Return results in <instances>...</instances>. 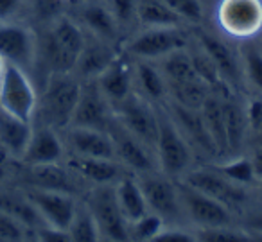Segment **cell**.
<instances>
[{
    "label": "cell",
    "mask_w": 262,
    "mask_h": 242,
    "mask_svg": "<svg viewBox=\"0 0 262 242\" xmlns=\"http://www.w3.org/2000/svg\"><path fill=\"white\" fill-rule=\"evenodd\" d=\"M83 31L70 18H58L43 43V54L52 72H72L84 47Z\"/></svg>",
    "instance_id": "obj_1"
},
{
    "label": "cell",
    "mask_w": 262,
    "mask_h": 242,
    "mask_svg": "<svg viewBox=\"0 0 262 242\" xmlns=\"http://www.w3.org/2000/svg\"><path fill=\"white\" fill-rule=\"evenodd\" d=\"M38 95L27 72L13 63H6L0 74V109L16 119L33 122Z\"/></svg>",
    "instance_id": "obj_2"
},
{
    "label": "cell",
    "mask_w": 262,
    "mask_h": 242,
    "mask_svg": "<svg viewBox=\"0 0 262 242\" xmlns=\"http://www.w3.org/2000/svg\"><path fill=\"white\" fill-rule=\"evenodd\" d=\"M81 84L70 76V72H52L45 86L41 109L47 126L65 127L70 126L74 109L79 101Z\"/></svg>",
    "instance_id": "obj_3"
},
{
    "label": "cell",
    "mask_w": 262,
    "mask_h": 242,
    "mask_svg": "<svg viewBox=\"0 0 262 242\" xmlns=\"http://www.w3.org/2000/svg\"><path fill=\"white\" fill-rule=\"evenodd\" d=\"M88 208L97 223L101 237L108 238V240H127L129 238L127 219L117 201L115 188L110 187V183L97 185V188L90 194Z\"/></svg>",
    "instance_id": "obj_4"
},
{
    "label": "cell",
    "mask_w": 262,
    "mask_h": 242,
    "mask_svg": "<svg viewBox=\"0 0 262 242\" xmlns=\"http://www.w3.org/2000/svg\"><path fill=\"white\" fill-rule=\"evenodd\" d=\"M217 22L232 38L255 36L262 31V0H221Z\"/></svg>",
    "instance_id": "obj_5"
},
{
    "label": "cell",
    "mask_w": 262,
    "mask_h": 242,
    "mask_svg": "<svg viewBox=\"0 0 262 242\" xmlns=\"http://www.w3.org/2000/svg\"><path fill=\"white\" fill-rule=\"evenodd\" d=\"M160 167L171 176L182 174L190 163V149L176 122L167 115H158V138L155 145Z\"/></svg>",
    "instance_id": "obj_6"
},
{
    "label": "cell",
    "mask_w": 262,
    "mask_h": 242,
    "mask_svg": "<svg viewBox=\"0 0 262 242\" xmlns=\"http://www.w3.org/2000/svg\"><path fill=\"white\" fill-rule=\"evenodd\" d=\"M115 106L117 120L155 151L158 138V113L153 109V106L146 99L133 94L120 102H115Z\"/></svg>",
    "instance_id": "obj_7"
},
{
    "label": "cell",
    "mask_w": 262,
    "mask_h": 242,
    "mask_svg": "<svg viewBox=\"0 0 262 242\" xmlns=\"http://www.w3.org/2000/svg\"><path fill=\"white\" fill-rule=\"evenodd\" d=\"M189 38L180 27H146L127 43V52L140 59H162L180 49H187Z\"/></svg>",
    "instance_id": "obj_8"
},
{
    "label": "cell",
    "mask_w": 262,
    "mask_h": 242,
    "mask_svg": "<svg viewBox=\"0 0 262 242\" xmlns=\"http://www.w3.org/2000/svg\"><path fill=\"white\" fill-rule=\"evenodd\" d=\"M36 36L29 27L11 20L0 22V56L6 63H13L27 72L36 61Z\"/></svg>",
    "instance_id": "obj_9"
},
{
    "label": "cell",
    "mask_w": 262,
    "mask_h": 242,
    "mask_svg": "<svg viewBox=\"0 0 262 242\" xmlns=\"http://www.w3.org/2000/svg\"><path fill=\"white\" fill-rule=\"evenodd\" d=\"M24 194L29 197V201L34 205V208L38 210V213L41 215L47 226L69 231V226L77 210V203L70 192L45 190V188L31 187Z\"/></svg>",
    "instance_id": "obj_10"
},
{
    "label": "cell",
    "mask_w": 262,
    "mask_h": 242,
    "mask_svg": "<svg viewBox=\"0 0 262 242\" xmlns=\"http://www.w3.org/2000/svg\"><path fill=\"white\" fill-rule=\"evenodd\" d=\"M108 135L113 142L115 156H119L124 165L140 174L153 172V169L157 167V152L149 145H146L140 138L129 133L119 120L110 122Z\"/></svg>",
    "instance_id": "obj_11"
},
{
    "label": "cell",
    "mask_w": 262,
    "mask_h": 242,
    "mask_svg": "<svg viewBox=\"0 0 262 242\" xmlns=\"http://www.w3.org/2000/svg\"><path fill=\"white\" fill-rule=\"evenodd\" d=\"M110 101L101 92L97 81L88 79V83L81 84L79 101L74 109L70 126L81 127H94V129L108 131V126L112 122L110 115Z\"/></svg>",
    "instance_id": "obj_12"
},
{
    "label": "cell",
    "mask_w": 262,
    "mask_h": 242,
    "mask_svg": "<svg viewBox=\"0 0 262 242\" xmlns=\"http://www.w3.org/2000/svg\"><path fill=\"white\" fill-rule=\"evenodd\" d=\"M180 203L185 206L192 221H196L203 228H215V226H230V212L228 206L219 203L217 199L208 197L201 192L190 188L189 185L178 187Z\"/></svg>",
    "instance_id": "obj_13"
},
{
    "label": "cell",
    "mask_w": 262,
    "mask_h": 242,
    "mask_svg": "<svg viewBox=\"0 0 262 242\" xmlns=\"http://www.w3.org/2000/svg\"><path fill=\"white\" fill-rule=\"evenodd\" d=\"M187 183L190 188L208 195V197L217 199L219 203L226 206L239 205L246 199L244 190L237 183L230 181L221 172H212V170H192L187 176Z\"/></svg>",
    "instance_id": "obj_14"
},
{
    "label": "cell",
    "mask_w": 262,
    "mask_h": 242,
    "mask_svg": "<svg viewBox=\"0 0 262 242\" xmlns=\"http://www.w3.org/2000/svg\"><path fill=\"white\" fill-rule=\"evenodd\" d=\"M139 183L151 212L158 213L160 217H174L178 213L180 206H182L178 188L167 178L146 172L140 178Z\"/></svg>",
    "instance_id": "obj_15"
},
{
    "label": "cell",
    "mask_w": 262,
    "mask_h": 242,
    "mask_svg": "<svg viewBox=\"0 0 262 242\" xmlns=\"http://www.w3.org/2000/svg\"><path fill=\"white\" fill-rule=\"evenodd\" d=\"M67 144H69L72 155L86 156V158H115V149L110 138L108 131L94 129V127L70 126L67 133Z\"/></svg>",
    "instance_id": "obj_16"
},
{
    "label": "cell",
    "mask_w": 262,
    "mask_h": 242,
    "mask_svg": "<svg viewBox=\"0 0 262 242\" xmlns=\"http://www.w3.org/2000/svg\"><path fill=\"white\" fill-rule=\"evenodd\" d=\"M133 79H135V70L131 69L126 59L119 58V56H115L110 61V65L95 77L101 92L113 104L126 99L127 95H131Z\"/></svg>",
    "instance_id": "obj_17"
},
{
    "label": "cell",
    "mask_w": 262,
    "mask_h": 242,
    "mask_svg": "<svg viewBox=\"0 0 262 242\" xmlns=\"http://www.w3.org/2000/svg\"><path fill=\"white\" fill-rule=\"evenodd\" d=\"M63 144L56 135L54 127L41 126L33 127V135L27 144L22 160L27 165H43V163H59L63 158Z\"/></svg>",
    "instance_id": "obj_18"
},
{
    "label": "cell",
    "mask_w": 262,
    "mask_h": 242,
    "mask_svg": "<svg viewBox=\"0 0 262 242\" xmlns=\"http://www.w3.org/2000/svg\"><path fill=\"white\" fill-rule=\"evenodd\" d=\"M172 117H174L172 120L176 122V126L182 129L183 137L192 138L194 144L200 145L208 155H212V156L219 155L217 147H215L207 126H205L200 109L187 108V106H182V104H178V102H174V104H172Z\"/></svg>",
    "instance_id": "obj_19"
},
{
    "label": "cell",
    "mask_w": 262,
    "mask_h": 242,
    "mask_svg": "<svg viewBox=\"0 0 262 242\" xmlns=\"http://www.w3.org/2000/svg\"><path fill=\"white\" fill-rule=\"evenodd\" d=\"M31 135H33L31 122L16 119L0 109V145L4 152L11 155L13 158L22 160L27 144L31 140Z\"/></svg>",
    "instance_id": "obj_20"
},
{
    "label": "cell",
    "mask_w": 262,
    "mask_h": 242,
    "mask_svg": "<svg viewBox=\"0 0 262 242\" xmlns=\"http://www.w3.org/2000/svg\"><path fill=\"white\" fill-rule=\"evenodd\" d=\"M0 210L16 219L27 230L36 231L38 228L47 226L34 205L29 201L24 192H11V190H0Z\"/></svg>",
    "instance_id": "obj_21"
},
{
    "label": "cell",
    "mask_w": 262,
    "mask_h": 242,
    "mask_svg": "<svg viewBox=\"0 0 262 242\" xmlns=\"http://www.w3.org/2000/svg\"><path fill=\"white\" fill-rule=\"evenodd\" d=\"M200 43L201 49L210 56V59L215 63V67L219 69V72L223 74L228 83H235L241 77V65L237 61L233 51L225 43L223 40H219L217 36L212 34L201 33L200 34Z\"/></svg>",
    "instance_id": "obj_22"
},
{
    "label": "cell",
    "mask_w": 262,
    "mask_h": 242,
    "mask_svg": "<svg viewBox=\"0 0 262 242\" xmlns=\"http://www.w3.org/2000/svg\"><path fill=\"white\" fill-rule=\"evenodd\" d=\"M69 167L76 170L79 176L94 181L95 185H106L117 180L120 174L119 163L106 158H86V156H76L69 160Z\"/></svg>",
    "instance_id": "obj_23"
},
{
    "label": "cell",
    "mask_w": 262,
    "mask_h": 242,
    "mask_svg": "<svg viewBox=\"0 0 262 242\" xmlns=\"http://www.w3.org/2000/svg\"><path fill=\"white\" fill-rule=\"evenodd\" d=\"M117 201L120 205V210L126 215L127 221H137L139 217H142L146 212H149V206L146 203V197L142 194L140 183L135 181L133 178H122L119 180L115 187Z\"/></svg>",
    "instance_id": "obj_24"
},
{
    "label": "cell",
    "mask_w": 262,
    "mask_h": 242,
    "mask_svg": "<svg viewBox=\"0 0 262 242\" xmlns=\"http://www.w3.org/2000/svg\"><path fill=\"white\" fill-rule=\"evenodd\" d=\"M137 20L144 27H180L183 22L162 0H137Z\"/></svg>",
    "instance_id": "obj_25"
},
{
    "label": "cell",
    "mask_w": 262,
    "mask_h": 242,
    "mask_svg": "<svg viewBox=\"0 0 262 242\" xmlns=\"http://www.w3.org/2000/svg\"><path fill=\"white\" fill-rule=\"evenodd\" d=\"M200 113L203 117V122L207 126L217 151L226 152L228 151V140H226L225 115H223V99H219L214 94H208V97L201 104Z\"/></svg>",
    "instance_id": "obj_26"
},
{
    "label": "cell",
    "mask_w": 262,
    "mask_h": 242,
    "mask_svg": "<svg viewBox=\"0 0 262 242\" xmlns=\"http://www.w3.org/2000/svg\"><path fill=\"white\" fill-rule=\"evenodd\" d=\"M29 180L33 187L45 190L70 192L74 187L70 176L59 163H43V165H29Z\"/></svg>",
    "instance_id": "obj_27"
},
{
    "label": "cell",
    "mask_w": 262,
    "mask_h": 242,
    "mask_svg": "<svg viewBox=\"0 0 262 242\" xmlns=\"http://www.w3.org/2000/svg\"><path fill=\"white\" fill-rule=\"evenodd\" d=\"M113 58H115V54L110 51V47L104 41H99V38L92 43L84 41V47L76 63V69L79 70L81 76L88 77V79H92V77L95 79L110 65Z\"/></svg>",
    "instance_id": "obj_28"
},
{
    "label": "cell",
    "mask_w": 262,
    "mask_h": 242,
    "mask_svg": "<svg viewBox=\"0 0 262 242\" xmlns=\"http://www.w3.org/2000/svg\"><path fill=\"white\" fill-rule=\"evenodd\" d=\"M162 74L167 81V86L200 79L194 70L192 58L190 54H187L185 49H180L162 58Z\"/></svg>",
    "instance_id": "obj_29"
},
{
    "label": "cell",
    "mask_w": 262,
    "mask_h": 242,
    "mask_svg": "<svg viewBox=\"0 0 262 242\" xmlns=\"http://www.w3.org/2000/svg\"><path fill=\"white\" fill-rule=\"evenodd\" d=\"M223 115H225V129L226 140H228V151H235L241 147L244 135L248 129L246 109L235 102L232 97L223 99Z\"/></svg>",
    "instance_id": "obj_30"
},
{
    "label": "cell",
    "mask_w": 262,
    "mask_h": 242,
    "mask_svg": "<svg viewBox=\"0 0 262 242\" xmlns=\"http://www.w3.org/2000/svg\"><path fill=\"white\" fill-rule=\"evenodd\" d=\"M135 79L139 83L140 90L151 101H160L167 94V81H165L162 70H158L157 67L147 63V59H142V61L137 63Z\"/></svg>",
    "instance_id": "obj_31"
},
{
    "label": "cell",
    "mask_w": 262,
    "mask_h": 242,
    "mask_svg": "<svg viewBox=\"0 0 262 242\" xmlns=\"http://www.w3.org/2000/svg\"><path fill=\"white\" fill-rule=\"evenodd\" d=\"M83 20L99 40H112L119 27L112 11L102 6H88L83 11Z\"/></svg>",
    "instance_id": "obj_32"
},
{
    "label": "cell",
    "mask_w": 262,
    "mask_h": 242,
    "mask_svg": "<svg viewBox=\"0 0 262 242\" xmlns=\"http://www.w3.org/2000/svg\"><path fill=\"white\" fill-rule=\"evenodd\" d=\"M69 235H70V240H77V242H95L101 238L97 223H95L88 206H84V208L77 206L76 215H74L72 223L69 226Z\"/></svg>",
    "instance_id": "obj_33"
},
{
    "label": "cell",
    "mask_w": 262,
    "mask_h": 242,
    "mask_svg": "<svg viewBox=\"0 0 262 242\" xmlns=\"http://www.w3.org/2000/svg\"><path fill=\"white\" fill-rule=\"evenodd\" d=\"M131 224L133 228H129V237H135L137 240H153L164 230V217L155 212H146Z\"/></svg>",
    "instance_id": "obj_34"
},
{
    "label": "cell",
    "mask_w": 262,
    "mask_h": 242,
    "mask_svg": "<svg viewBox=\"0 0 262 242\" xmlns=\"http://www.w3.org/2000/svg\"><path fill=\"white\" fill-rule=\"evenodd\" d=\"M219 172L237 185L251 183V181L257 178L255 176L251 158H235L228 163H223V165L219 167Z\"/></svg>",
    "instance_id": "obj_35"
},
{
    "label": "cell",
    "mask_w": 262,
    "mask_h": 242,
    "mask_svg": "<svg viewBox=\"0 0 262 242\" xmlns=\"http://www.w3.org/2000/svg\"><path fill=\"white\" fill-rule=\"evenodd\" d=\"M243 70L248 81L262 92V52L253 45L243 47Z\"/></svg>",
    "instance_id": "obj_36"
},
{
    "label": "cell",
    "mask_w": 262,
    "mask_h": 242,
    "mask_svg": "<svg viewBox=\"0 0 262 242\" xmlns=\"http://www.w3.org/2000/svg\"><path fill=\"white\" fill-rule=\"evenodd\" d=\"M198 237L207 242H246L251 240L250 235L243 231L230 230L228 226H215V228H203Z\"/></svg>",
    "instance_id": "obj_37"
},
{
    "label": "cell",
    "mask_w": 262,
    "mask_h": 242,
    "mask_svg": "<svg viewBox=\"0 0 262 242\" xmlns=\"http://www.w3.org/2000/svg\"><path fill=\"white\" fill-rule=\"evenodd\" d=\"M27 228L13 219L9 213L0 210V240L2 242H18L27 237Z\"/></svg>",
    "instance_id": "obj_38"
},
{
    "label": "cell",
    "mask_w": 262,
    "mask_h": 242,
    "mask_svg": "<svg viewBox=\"0 0 262 242\" xmlns=\"http://www.w3.org/2000/svg\"><path fill=\"white\" fill-rule=\"evenodd\" d=\"M172 11H176L183 20H198L203 18V6H201L200 0H162Z\"/></svg>",
    "instance_id": "obj_39"
},
{
    "label": "cell",
    "mask_w": 262,
    "mask_h": 242,
    "mask_svg": "<svg viewBox=\"0 0 262 242\" xmlns=\"http://www.w3.org/2000/svg\"><path fill=\"white\" fill-rule=\"evenodd\" d=\"M110 11L115 16L117 24H129L137 20V0H112Z\"/></svg>",
    "instance_id": "obj_40"
},
{
    "label": "cell",
    "mask_w": 262,
    "mask_h": 242,
    "mask_svg": "<svg viewBox=\"0 0 262 242\" xmlns=\"http://www.w3.org/2000/svg\"><path fill=\"white\" fill-rule=\"evenodd\" d=\"M246 119H248V129L260 131L262 129V99H253L250 101L246 108Z\"/></svg>",
    "instance_id": "obj_41"
},
{
    "label": "cell",
    "mask_w": 262,
    "mask_h": 242,
    "mask_svg": "<svg viewBox=\"0 0 262 242\" xmlns=\"http://www.w3.org/2000/svg\"><path fill=\"white\" fill-rule=\"evenodd\" d=\"M153 240H157V242H190V240H194V237L189 233H185V231L162 230Z\"/></svg>",
    "instance_id": "obj_42"
},
{
    "label": "cell",
    "mask_w": 262,
    "mask_h": 242,
    "mask_svg": "<svg viewBox=\"0 0 262 242\" xmlns=\"http://www.w3.org/2000/svg\"><path fill=\"white\" fill-rule=\"evenodd\" d=\"M22 8V0H0V22L11 20Z\"/></svg>",
    "instance_id": "obj_43"
},
{
    "label": "cell",
    "mask_w": 262,
    "mask_h": 242,
    "mask_svg": "<svg viewBox=\"0 0 262 242\" xmlns=\"http://www.w3.org/2000/svg\"><path fill=\"white\" fill-rule=\"evenodd\" d=\"M251 163H253V169H255V176L262 178V147H258L255 151L253 158H251Z\"/></svg>",
    "instance_id": "obj_44"
},
{
    "label": "cell",
    "mask_w": 262,
    "mask_h": 242,
    "mask_svg": "<svg viewBox=\"0 0 262 242\" xmlns=\"http://www.w3.org/2000/svg\"><path fill=\"white\" fill-rule=\"evenodd\" d=\"M6 176H8V170H6V167L0 163V185H2V181L6 180Z\"/></svg>",
    "instance_id": "obj_45"
},
{
    "label": "cell",
    "mask_w": 262,
    "mask_h": 242,
    "mask_svg": "<svg viewBox=\"0 0 262 242\" xmlns=\"http://www.w3.org/2000/svg\"><path fill=\"white\" fill-rule=\"evenodd\" d=\"M4 67H6V61L2 59V56H0V74H2V70H4Z\"/></svg>",
    "instance_id": "obj_46"
},
{
    "label": "cell",
    "mask_w": 262,
    "mask_h": 242,
    "mask_svg": "<svg viewBox=\"0 0 262 242\" xmlns=\"http://www.w3.org/2000/svg\"><path fill=\"white\" fill-rule=\"evenodd\" d=\"M2 155H4V149H2V145H0V158H2Z\"/></svg>",
    "instance_id": "obj_47"
},
{
    "label": "cell",
    "mask_w": 262,
    "mask_h": 242,
    "mask_svg": "<svg viewBox=\"0 0 262 242\" xmlns=\"http://www.w3.org/2000/svg\"><path fill=\"white\" fill-rule=\"evenodd\" d=\"M260 190H262V183H260Z\"/></svg>",
    "instance_id": "obj_48"
}]
</instances>
